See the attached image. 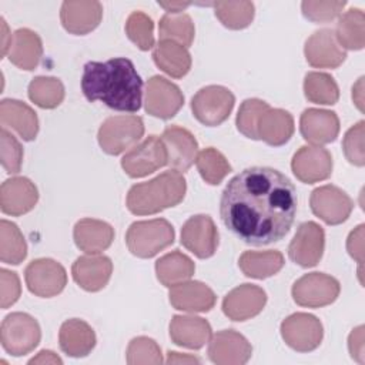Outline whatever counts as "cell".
Returning a JSON list of instances; mask_svg holds the SVG:
<instances>
[{"instance_id":"cell-1","label":"cell","mask_w":365,"mask_h":365,"mask_svg":"<svg viewBox=\"0 0 365 365\" xmlns=\"http://www.w3.org/2000/svg\"><path fill=\"white\" fill-rule=\"evenodd\" d=\"M297 204V190L287 175L271 167H250L227 182L220 215L242 242L262 247L289 232Z\"/></svg>"},{"instance_id":"cell-2","label":"cell","mask_w":365,"mask_h":365,"mask_svg":"<svg viewBox=\"0 0 365 365\" xmlns=\"http://www.w3.org/2000/svg\"><path fill=\"white\" fill-rule=\"evenodd\" d=\"M81 91L88 101L135 113L141 107L143 80L131 60L115 57L107 61H88L83 67Z\"/></svg>"},{"instance_id":"cell-3","label":"cell","mask_w":365,"mask_h":365,"mask_svg":"<svg viewBox=\"0 0 365 365\" xmlns=\"http://www.w3.org/2000/svg\"><path fill=\"white\" fill-rule=\"evenodd\" d=\"M187 184L181 173L164 171L155 178L133 185L127 194V208L135 215H151L178 205L185 195Z\"/></svg>"},{"instance_id":"cell-4","label":"cell","mask_w":365,"mask_h":365,"mask_svg":"<svg viewBox=\"0 0 365 365\" xmlns=\"http://www.w3.org/2000/svg\"><path fill=\"white\" fill-rule=\"evenodd\" d=\"M174 228L164 218L133 222L125 234L130 252L138 258H151L174 242Z\"/></svg>"},{"instance_id":"cell-5","label":"cell","mask_w":365,"mask_h":365,"mask_svg":"<svg viewBox=\"0 0 365 365\" xmlns=\"http://www.w3.org/2000/svg\"><path fill=\"white\" fill-rule=\"evenodd\" d=\"M40 338L38 322L26 312H11L1 322L0 342L4 351L13 356L31 352L38 345Z\"/></svg>"},{"instance_id":"cell-6","label":"cell","mask_w":365,"mask_h":365,"mask_svg":"<svg viewBox=\"0 0 365 365\" xmlns=\"http://www.w3.org/2000/svg\"><path fill=\"white\" fill-rule=\"evenodd\" d=\"M144 134V123L138 115H113L103 121L97 138L101 150L118 155L137 144Z\"/></svg>"},{"instance_id":"cell-7","label":"cell","mask_w":365,"mask_h":365,"mask_svg":"<svg viewBox=\"0 0 365 365\" xmlns=\"http://www.w3.org/2000/svg\"><path fill=\"white\" fill-rule=\"evenodd\" d=\"M234 94L222 86H207L197 91L191 100L194 117L207 127L222 124L234 108Z\"/></svg>"},{"instance_id":"cell-8","label":"cell","mask_w":365,"mask_h":365,"mask_svg":"<svg viewBox=\"0 0 365 365\" xmlns=\"http://www.w3.org/2000/svg\"><path fill=\"white\" fill-rule=\"evenodd\" d=\"M341 291L338 279L324 272H309L298 278L292 285L294 301L307 308H321L332 304Z\"/></svg>"},{"instance_id":"cell-9","label":"cell","mask_w":365,"mask_h":365,"mask_svg":"<svg viewBox=\"0 0 365 365\" xmlns=\"http://www.w3.org/2000/svg\"><path fill=\"white\" fill-rule=\"evenodd\" d=\"M167 150L161 137L148 135L125 153L121 158V167L128 177L140 178L167 165Z\"/></svg>"},{"instance_id":"cell-10","label":"cell","mask_w":365,"mask_h":365,"mask_svg":"<svg viewBox=\"0 0 365 365\" xmlns=\"http://www.w3.org/2000/svg\"><path fill=\"white\" fill-rule=\"evenodd\" d=\"M24 279L31 294L41 298H51L64 289L67 274L60 262L51 258H38L26 267Z\"/></svg>"},{"instance_id":"cell-11","label":"cell","mask_w":365,"mask_h":365,"mask_svg":"<svg viewBox=\"0 0 365 365\" xmlns=\"http://www.w3.org/2000/svg\"><path fill=\"white\" fill-rule=\"evenodd\" d=\"M281 336L289 348L298 352H309L319 346L324 328L315 315L297 312L282 321Z\"/></svg>"},{"instance_id":"cell-12","label":"cell","mask_w":365,"mask_h":365,"mask_svg":"<svg viewBox=\"0 0 365 365\" xmlns=\"http://www.w3.org/2000/svg\"><path fill=\"white\" fill-rule=\"evenodd\" d=\"M312 212L328 225H338L348 220L354 201L336 185H322L315 188L309 197Z\"/></svg>"},{"instance_id":"cell-13","label":"cell","mask_w":365,"mask_h":365,"mask_svg":"<svg viewBox=\"0 0 365 365\" xmlns=\"http://www.w3.org/2000/svg\"><path fill=\"white\" fill-rule=\"evenodd\" d=\"M145 111L153 117L173 118L184 106V96L178 86L161 76H153L145 83Z\"/></svg>"},{"instance_id":"cell-14","label":"cell","mask_w":365,"mask_h":365,"mask_svg":"<svg viewBox=\"0 0 365 365\" xmlns=\"http://www.w3.org/2000/svg\"><path fill=\"white\" fill-rule=\"evenodd\" d=\"M325 232L314 221L302 222L288 245V257L302 268L315 267L322 258Z\"/></svg>"},{"instance_id":"cell-15","label":"cell","mask_w":365,"mask_h":365,"mask_svg":"<svg viewBox=\"0 0 365 365\" xmlns=\"http://www.w3.org/2000/svg\"><path fill=\"white\" fill-rule=\"evenodd\" d=\"M181 244L197 258H210L218 247V230L210 215L190 217L181 228Z\"/></svg>"},{"instance_id":"cell-16","label":"cell","mask_w":365,"mask_h":365,"mask_svg":"<svg viewBox=\"0 0 365 365\" xmlns=\"http://www.w3.org/2000/svg\"><path fill=\"white\" fill-rule=\"evenodd\" d=\"M291 168L299 181L314 184L331 175L332 157L331 153L321 145H302L294 154Z\"/></svg>"},{"instance_id":"cell-17","label":"cell","mask_w":365,"mask_h":365,"mask_svg":"<svg viewBox=\"0 0 365 365\" xmlns=\"http://www.w3.org/2000/svg\"><path fill=\"white\" fill-rule=\"evenodd\" d=\"M304 54L309 66L315 68H336L345 58L346 51L339 46L332 29H321L308 37Z\"/></svg>"},{"instance_id":"cell-18","label":"cell","mask_w":365,"mask_h":365,"mask_svg":"<svg viewBox=\"0 0 365 365\" xmlns=\"http://www.w3.org/2000/svg\"><path fill=\"white\" fill-rule=\"evenodd\" d=\"M251 354V344L234 329L218 331L210 338L208 358L217 365H242Z\"/></svg>"},{"instance_id":"cell-19","label":"cell","mask_w":365,"mask_h":365,"mask_svg":"<svg viewBox=\"0 0 365 365\" xmlns=\"http://www.w3.org/2000/svg\"><path fill=\"white\" fill-rule=\"evenodd\" d=\"M267 304L265 291L254 284L231 289L222 299V312L231 321H247L258 315Z\"/></svg>"},{"instance_id":"cell-20","label":"cell","mask_w":365,"mask_h":365,"mask_svg":"<svg viewBox=\"0 0 365 365\" xmlns=\"http://www.w3.org/2000/svg\"><path fill=\"white\" fill-rule=\"evenodd\" d=\"M167 150V165L178 173L187 171L198 155V143L195 137L184 127L168 125L161 135Z\"/></svg>"},{"instance_id":"cell-21","label":"cell","mask_w":365,"mask_h":365,"mask_svg":"<svg viewBox=\"0 0 365 365\" xmlns=\"http://www.w3.org/2000/svg\"><path fill=\"white\" fill-rule=\"evenodd\" d=\"M299 131L304 140L314 145L328 144L339 134V118L335 111L307 108L299 118Z\"/></svg>"},{"instance_id":"cell-22","label":"cell","mask_w":365,"mask_h":365,"mask_svg":"<svg viewBox=\"0 0 365 365\" xmlns=\"http://www.w3.org/2000/svg\"><path fill=\"white\" fill-rule=\"evenodd\" d=\"M103 6L100 1L68 0L61 4L60 20L63 27L76 36L93 31L101 21Z\"/></svg>"},{"instance_id":"cell-23","label":"cell","mask_w":365,"mask_h":365,"mask_svg":"<svg viewBox=\"0 0 365 365\" xmlns=\"http://www.w3.org/2000/svg\"><path fill=\"white\" fill-rule=\"evenodd\" d=\"M113 272V262L106 255L87 254L78 257L73 267L71 275L76 284L88 292L103 289L110 281Z\"/></svg>"},{"instance_id":"cell-24","label":"cell","mask_w":365,"mask_h":365,"mask_svg":"<svg viewBox=\"0 0 365 365\" xmlns=\"http://www.w3.org/2000/svg\"><path fill=\"white\" fill-rule=\"evenodd\" d=\"M37 200V187L26 177H13L1 184L0 208L7 215L17 217L31 211Z\"/></svg>"},{"instance_id":"cell-25","label":"cell","mask_w":365,"mask_h":365,"mask_svg":"<svg viewBox=\"0 0 365 365\" xmlns=\"http://www.w3.org/2000/svg\"><path fill=\"white\" fill-rule=\"evenodd\" d=\"M170 304L185 312H207L217 301L214 291L200 281H184L170 288Z\"/></svg>"},{"instance_id":"cell-26","label":"cell","mask_w":365,"mask_h":365,"mask_svg":"<svg viewBox=\"0 0 365 365\" xmlns=\"http://www.w3.org/2000/svg\"><path fill=\"white\" fill-rule=\"evenodd\" d=\"M0 121L3 128L14 130L24 141H33L38 133L36 111L26 103L14 98H4L0 103Z\"/></svg>"},{"instance_id":"cell-27","label":"cell","mask_w":365,"mask_h":365,"mask_svg":"<svg viewBox=\"0 0 365 365\" xmlns=\"http://www.w3.org/2000/svg\"><path fill=\"white\" fill-rule=\"evenodd\" d=\"M170 338L178 346L200 349L211 338V325L201 317L174 315L170 322Z\"/></svg>"},{"instance_id":"cell-28","label":"cell","mask_w":365,"mask_h":365,"mask_svg":"<svg viewBox=\"0 0 365 365\" xmlns=\"http://www.w3.org/2000/svg\"><path fill=\"white\" fill-rule=\"evenodd\" d=\"M60 349L73 358L88 355L96 346V334L83 319L71 318L61 324L58 331Z\"/></svg>"},{"instance_id":"cell-29","label":"cell","mask_w":365,"mask_h":365,"mask_svg":"<svg viewBox=\"0 0 365 365\" xmlns=\"http://www.w3.org/2000/svg\"><path fill=\"white\" fill-rule=\"evenodd\" d=\"M73 237L76 245L86 254H100L111 245L114 230L101 220L83 218L74 225Z\"/></svg>"},{"instance_id":"cell-30","label":"cell","mask_w":365,"mask_h":365,"mask_svg":"<svg viewBox=\"0 0 365 365\" xmlns=\"http://www.w3.org/2000/svg\"><path fill=\"white\" fill-rule=\"evenodd\" d=\"M41 56L43 43L37 33L30 29H19L13 33L7 57L16 67L31 71L40 64Z\"/></svg>"},{"instance_id":"cell-31","label":"cell","mask_w":365,"mask_h":365,"mask_svg":"<svg viewBox=\"0 0 365 365\" xmlns=\"http://www.w3.org/2000/svg\"><path fill=\"white\" fill-rule=\"evenodd\" d=\"M294 130V118L288 111L269 107L259 118L257 134L258 140L265 141L268 145L279 147L289 141Z\"/></svg>"},{"instance_id":"cell-32","label":"cell","mask_w":365,"mask_h":365,"mask_svg":"<svg viewBox=\"0 0 365 365\" xmlns=\"http://www.w3.org/2000/svg\"><path fill=\"white\" fill-rule=\"evenodd\" d=\"M153 60L160 70L174 78L184 77L191 68V54L187 47L171 40H160L154 46Z\"/></svg>"},{"instance_id":"cell-33","label":"cell","mask_w":365,"mask_h":365,"mask_svg":"<svg viewBox=\"0 0 365 365\" xmlns=\"http://www.w3.org/2000/svg\"><path fill=\"white\" fill-rule=\"evenodd\" d=\"M195 272V264L190 257L178 250L168 252L157 259L155 274L158 281L164 287H174L184 281H188Z\"/></svg>"},{"instance_id":"cell-34","label":"cell","mask_w":365,"mask_h":365,"mask_svg":"<svg viewBox=\"0 0 365 365\" xmlns=\"http://www.w3.org/2000/svg\"><path fill=\"white\" fill-rule=\"evenodd\" d=\"M284 255L279 251H245L238 265L245 277L264 279L275 275L284 267Z\"/></svg>"},{"instance_id":"cell-35","label":"cell","mask_w":365,"mask_h":365,"mask_svg":"<svg viewBox=\"0 0 365 365\" xmlns=\"http://www.w3.org/2000/svg\"><path fill=\"white\" fill-rule=\"evenodd\" d=\"M335 37L342 48L362 50L365 46V16L358 7L346 10L334 31Z\"/></svg>"},{"instance_id":"cell-36","label":"cell","mask_w":365,"mask_h":365,"mask_svg":"<svg viewBox=\"0 0 365 365\" xmlns=\"http://www.w3.org/2000/svg\"><path fill=\"white\" fill-rule=\"evenodd\" d=\"M304 94L314 104L332 106L339 98V88L332 76L311 71L304 78Z\"/></svg>"},{"instance_id":"cell-37","label":"cell","mask_w":365,"mask_h":365,"mask_svg":"<svg viewBox=\"0 0 365 365\" xmlns=\"http://www.w3.org/2000/svg\"><path fill=\"white\" fill-rule=\"evenodd\" d=\"M158 34H160V40H171L184 47H190L194 41L195 27L188 14L167 13L160 20Z\"/></svg>"},{"instance_id":"cell-38","label":"cell","mask_w":365,"mask_h":365,"mask_svg":"<svg viewBox=\"0 0 365 365\" xmlns=\"http://www.w3.org/2000/svg\"><path fill=\"white\" fill-rule=\"evenodd\" d=\"M27 255L26 240L14 222L1 220L0 222V259L4 264L17 265Z\"/></svg>"},{"instance_id":"cell-39","label":"cell","mask_w":365,"mask_h":365,"mask_svg":"<svg viewBox=\"0 0 365 365\" xmlns=\"http://www.w3.org/2000/svg\"><path fill=\"white\" fill-rule=\"evenodd\" d=\"M215 17L231 30H241L254 20V4L251 1H217L211 4Z\"/></svg>"},{"instance_id":"cell-40","label":"cell","mask_w":365,"mask_h":365,"mask_svg":"<svg viewBox=\"0 0 365 365\" xmlns=\"http://www.w3.org/2000/svg\"><path fill=\"white\" fill-rule=\"evenodd\" d=\"M29 98L41 108H56L64 98V86L56 77L38 76L29 84Z\"/></svg>"},{"instance_id":"cell-41","label":"cell","mask_w":365,"mask_h":365,"mask_svg":"<svg viewBox=\"0 0 365 365\" xmlns=\"http://www.w3.org/2000/svg\"><path fill=\"white\" fill-rule=\"evenodd\" d=\"M195 164L202 180L211 185H218L231 173L230 163L214 147L201 150L195 158Z\"/></svg>"},{"instance_id":"cell-42","label":"cell","mask_w":365,"mask_h":365,"mask_svg":"<svg viewBox=\"0 0 365 365\" xmlns=\"http://www.w3.org/2000/svg\"><path fill=\"white\" fill-rule=\"evenodd\" d=\"M125 34L143 51L154 47V23L143 11H133L127 17Z\"/></svg>"},{"instance_id":"cell-43","label":"cell","mask_w":365,"mask_h":365,"mask_svg":"<svg viewBox=\"0 0 365 365\" xmlns=\"http://www.w3.org/2000/svg\"><path fill=\"white\" fill-rule=\"evenodd\" d=\"M269 108L268 103L259 98H247L241 103L237 114V128L247 138L258 140L257 127L261 115Z\"/></svg>"},{"instance_id":"cell-44","label":"cell","mask_w":365,"mask_h":365,"mask_svg":"<svg viewBox=\"0 0 365 365\" xmlns=\"http://www.w3.org/2000/svg\"><path fill=\"white\" fill-rule=\"evenodd\" d=\"M127 364H161L163 354L158 344L148 336L133 338L127 346Z\"/></svg>"},{"instance_id":"cell-45","label":"cell","mask_w":365,"mask_h":365,"mask_svg":"<svg viewBox=\"0 0 365 365\" xmlns=\"http://www.w3.org/2000/svg\"><path fill=\"white\" fill-rule=\"evenodd\" d=\"M346 6L345 1H312L301 3V10L305 19L314 23H329L335 20Z\"/></svg>"},{"instance_id":"cell-46","label":"cell","mask_w":365,"mask_h":365,"mask_svg":"<svg viewBox=\"0 0 365 365\" xmlns=\"http://www.w3.org/2000/svg\"><path fill=\"white\" fill-rule=\"evenodd\" d=\"M0 144H1V165L9 174H17L21 170L23 163V148L16 137L9 133L6 128L0 131Z\"/></svg>"},{"instance_id":"cell-47","label":"cell","mask_w":365,"mask_h":365,"mask_svg":"<svg viewBox=\"0 0 365 365\" xmlns=\"http://www.w3.org/2000/svg\"><path fill=\"white\" fill-rule=\"evenodd\" d=\"M364 130H365V123L361 120L345 133L342 140V150L346 160L356 167H362L365 164Z\"/></svg>"},{"instance_id":"cell-48","label":"cell","mask_w":365,"mask_h":365,"mask_svg":"<svg viewBox=\"0 0 365 365\" xmlns=\"http://www.w3.org/2000/svg\"><path fill=\"white\" fill-rule=\"evenodd\" d=\"M0 305L3 309H6L13 305L20 297V279L16 272L3 268L0 271Z\"/></svg>"},{"instance_id":"cell-49","label":"cell","mask_w":365,"mask_h":365,"mask_svg":"<svg viewBox=\"0 0 365 365\" xmlns=\"http://www.w3.org/2000/svg\"><path fill=\"white\" fill-rule=\"evenodd\" d=\"M364 224H359L354 231H351L346 240V250L349 255L358 262L359 272L364 262Z\"/></svg>"},{"instance_id":"cell-50","label":"cell","mask_w":365,"mask_h":365,"mask_svg":"<svg viewBox=\"0 0 365 365\" xmlns=\"http://www.w3.org/2000/svg\"><path fill=\"white\" fill-rule=\"evenodd\" d=\"M348 349L351 356L359 362L364 364L365 362V354H364V327L359 325L355 329H352V332L349 334L348 338Z\"/></svg>"},{"instance_id":"cell-51","label":"cell","mask_w":365,"mask_h":365,"mask_svg":"<svg viewBox=\"0 0 365 365\" xmlns=\"http://www.w3.org/2000/svg\"><path fill=\"white\" fill-rule=\"evenodd\" d=\"M167 362L168 364H200L201 359L194 355H190V354H180L175 351H168Z\"/></svg>"},{"instance_id":"cell-52","label":"cell","mask_w":365,"mask_h":365,"mask_svg":"<svg viewBox=\"0 0 365 365\" xmlns=\"http://www.w3.org/2000/svg\"><path fill=\"white\" fill-rule=\"evenodd\" d=\"M29 364H63V361L53 351L43 349L37 354V356H33Z\"/></svg>"},{"instance_id":"cell-53","label":"cell","mask_w":365,"mask_h":365,"mask_svg":"<svg viewBox=\"0 0 365 365\" xmlns=\"http://www.w3.org/2000/svg\"><path fill=\"white\" fill-rule=\"evenodd\" d=\"M352 100L359 111H364V77H361L352 87Z\"/></svg>"},{"instance_id":"cell-54","label":"cell","mask_w":365,"mask_h":365,"mask_svg":"<svg viewBox=\"0 0 365 365\" xmlns=\"http://www.w3.org/2000/svg\"><path fill=\"white\" fill-rule=\"evenodd\" d=\"M191 3H182V1H158V6L165 9L170 14H177V13H181L182 10H185Z\"/></svg>"},{"instance_id":"cell-55","label":"cell","mask_w":365,"mask_h":365,"mask_svg":"<svg viewBox=\"0 0 365 365\" xmlns=\"http://www.w3.org/2000/svg\"><path fill=\"white\" fill-rule=\"evenodd\" d=\"M1 30H3V34H1V43H3V46H1V54H3V56H7L9 48H10V43L7 41V38L11 40L13 34H9L7 24H6V21H4L3 19H1Z\"/></svg>"}]
</instances>
